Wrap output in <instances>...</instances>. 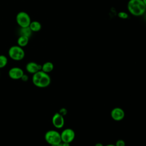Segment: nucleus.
I'll return each mask as SVG.
<instances>
[{
  "label": "nucleus",
  "instance_id": "f257e3e1",
  "mask_svg": "<svg viewBox=\"0 0 146 146\" xmlns=\"http://www.w3.org/2000/svg\"><path fill=\"white\" fill-rule=\"evenodd\" d=\"M33 84L39 88H45L51 83V78L48 74L40 70L33 74L32 77Z\"/></svg>",
  "mask_w": 146,
  "mask_h": 146
},
{
  "label": "nucleus",
  "instance_id": "f03ea898",
  "mask_svg": "<svg viewBox=\"0 0 146 146\" xmlns=\"http://www.w3.org/2000/svg\"><path fill=\"white\" fill-rule=\"evenodd\" d=\"M128 11L132 15L138 17L143 15L146 11V6L142 0H129L127 4Z\"/></svg>",
  "mask_w": 146,
  "mask_h": 146
},
{
  "label": "nucleus",
  "instance_id": "7ed1b4c3",
  "mask_svg": "<svg viewBox=\"0 0 146 146\" xmlns=\"http://www.w3.org/2000/svg\"><path fill=\"white\" fill-rule=\"evenodd\" d=\"M45 141L50 145H58L62 143L60 133L55 130H49L44 134Z\"/></svg>",
  "mask_w": 146,
  "mask_h": 146
},
{
  "label": "nucleus",
  "instance_id": "20e7f679",
  "mask_svg": "<svg viewBox=\"0 0 146 146\" xmlns=\"http://www.w3.org/2000/svg\"><path fill=\"white\" fill-rule=\"evenodd\" d=\"M8 54L11 59L15 61L22 60L25 55L23 49L18 45L11 46L9 50Z\"/></svg>",
  "mask_w": 146,
  "mask_h": 146
},
{
  "label": "nucleus",
  "instance_id": "39448f33",
  "mask_svg": "<svg viewBox=\"0 0 146 146\" xmlns=\"http://www.w3.org/2000/svg\"><path fill=\"white\" fill-rule=\"evenodd\" d=\"M16 21L21 27H29L31 22L29 15L25 11L19 12L17 14Z\"/></svg>",
  "mask_w": 146,
  "mask_h": 146
},
{
  "label": "nucleus",
  "instance_id": "423d86ee",
  "mask_svg": "<svg viewBox=\"0 0 146 146\" xmlns=\"http://www.w3.org/2000/svg\"><path fill=\"white\" fill-rule=\"evenodd\" d=\"M62 142L71 143L75 137V131L71 128H66L60 133Z\"/></svg>",
  "mask_w": 146,
  "mask_h": 146
},
{
  "label": "nucleus",
  "instance_id": "0eeeda50",
  "mask_svg": "<svg viewBox=\"0 0 146 146\" xmlns=\"http://www.w3.org/2000/svg\"><path fill=\"white\" fill-rule=\"evenodd\" d=\"M52 123L55 128L57 129L62 128L64 124V116L59 112L55 113L52 117Z\"/></svg>",
  "mask_w": 146,
  "mask_h": 146
},
{
  "label": "nucleus",
  "instance_id": "6e6552de",
  "mask_svg": "<svg viewBox=\"0 0 146 146\" xmlns=\"http://www.w3.org/2000/svg\"><path fill=\"white\" fill-rule=\"evenodd\" d=\"M23 74L24 72L23 70L18 67H14L11 68L8 72L9 76L13 80L21 79Z\"/></svg>",
  "mask_w": 146,
  "mask_h": 146
},
{
  "label": "nucleus",
  "instance_id": "1a4fd4ad",
  "mask_svg": "<svg viewBox=\"0 0 146 146\" xmlns=\"http://www.w3.org/2000/svg\"><path fill=\"white\" fill-rule=\"evenodd\" d=\"M111 116L115 121H121L125 116L124 110L120 107H115L111 111Z\"/></svg>",
  "mask_w": 146,
  "mask_h": 146
},
{
  "label": "nucleus",
  "instance_id": "9d476101",
  "mask_svg": "<svg viewBox=\"0 0 146 146\" xmlns=\"http://www.w3.org/2000/svg\"><path fill=\"white\" fill-rule=\"evenodd\" d=\"M25 68L29 73L34 74L42 70V65L34 62H30L26 64Z\"/></svg>",
  "mask_w": 146,
  "mask_h": 146
},
{
  "label": "nucleus",
  "instance_id": "9b49d317",
  "mask_svg": "<svg viewBox=\"0 0 146 146\" xmlns=\"http://www.w3.org/2000/svg\"><path fill=\"white\" fill-rule=\"evenodd\" d=\"M54 64L51 62H46L42 65V71L48 74L54 70Z\"/></svg>",
  "mask_w": 146,
  "mask_h": 146
},
{
  "label": "nucleus",
  "instance_id": "f8f14e48",
  "mask_svg": "<svg viewBox=\"0 0 146 146\" xmlns=\"http://www.w3.org/2000/svg\"><path fill=\"white\" fill-rule=\"evenodd\" d=\"M30 29L33 32H37L39 31L41 28H42V25L40 22L36 21H34L33 22H31L29 26Z\"/></svg>",
  "mask_w": 146,
  "mask_h": 146
},
{
  "label": "nucleus",
  "instance_id": "ddd939ff",
  "mask_svg": "<svg viewBox=\"0 0 146 146\" xmlns=\"http://www.w3.org/2000/svg\"><path fill=\"white\" fill-rule=\"evenodd\" d=\"M29 38L25 36L20 35L17 40V44L19 46L21 47H23L27 45L29 43Z\"/></svg>",
  "mask_w": 146,
  "mask_h": 146
},
{
  "label": "nucleus",
  "instance_id": "4468645a",
  "mask_svg": "<svg viewBox=\"0 0 146 146\" xmlns=\"http://www.w3.org/2000/svg\"><path fill=\"white\" fill-rule=\"evenodd\" d=\"M32 31L30 29L29 27H21L19 30V34L20 35L25 36L28 38H30L32 34Z\"/></svg>",
  "mask_w": 146,
  "mask_h": 146
},
{
  "label": "nucleus",
  "instance_id": "2eb2a0df",
  "mask_svg": "<svg viewBox=\"0 0 146 146\" xmlns=\"http://www.w3.org/2000/svg\"><path fill=\"white\" fill-rule=\"evenodd\" d=\"M8 59L7 57L3 55H0V69L3 68L7 64Z\"/></svg>",
  "mask_w": 146,
  "mask_h": 146
},
{
  "label": "nucleus",
  "instance_id": "dca6fc26",
  "mask_svg": "<svg viewBox=\"0 0 146 146\" xmlns=\"http://www.w3.org/2000/svg\"><path fill=\"white\" fill-rule=\"evenodd\" d=\"M118 17L121 19H127L128 17V15L127 13L124 11H121L118 13Z\"/></svg>",
  "mask_w": 146,
  "mask_h": 146
},
{
  "label": "nucleus",
  "instance_id": "f3484780",
  "mask_svg": "<svg viewBox=\"0 0 146 146\" xmlns=\"http://www.w3.org/2000/svg\"><path fill=\"white\" fill-rule=\"evenodd\" d=\"M115 146H125V143L124 140L122 139L117 140L115 143Z\"/></svg>",
  "mask_w": 146,
  "mask_h": 146
},
{
  "label": "nucleus",
  "instance_id": "a211bd4d",
  "mask_svg": "<svg viewBox=\"0 0 146 146\" xmlns=\"http://www.w3.org/2000/svg\"><path fill=\"white\" fill-rule=\"evenodd\" d=\"M59 113H60L62 115H63V116H65V115L67 114V111L66 108H62L60 109Z\"/></svg>",
  "mask_w": 146,
  "mask_h": 146
},
{
  "label": "nucleus",
  "instance_id": "6ab92c4d",
  "mask_svg": "<svg viewBox=\"0 0 146 146\" xmlns=\"http://www.w3.org/2000/svg\"><path fill=\"white\" fill-rule=\"evenodd\" d=\"M28 79H29V78H28V76L26 75V74H23V75L22 76V77L21 78V80H22V81H23V82H26V81H27L28 80Z\"/></svg>",
  "mask_w": 146,
  "mask_h": 146
},
{
  "label": "nucleus",
  "instance_id": "aec40b11",
  "mask_svg": "<svg viewBox=\"0 0 146 146\" xmlns=\"http://www.w3.org/2000/svg\"><path fill=\"white\" fill-rule=\"evenodd\" d=\"M70 143H63L62 142V146H70Z\"/></svg>",
  "mask_w": 146,
  "mask_h": 146
},
{
  "label": "nucleus",
  "instance_id": "412c9836",
  "mask_svg": "<svg viewBox=\"0 0 146 146\" xmlns=\"http://www.w3.org/2000/svg\"><path fill=\"white\" fill-rule=\"evenodd\" d=\"M95 146H104V145L101 143H98L95 145Z\"/></svg>",
  "mask_w": 146,
  "mask_h": 146
},
{
  "label": "nucleus",
  "instance_id": "4be33fe9",
  "mask_svg": "<svg viewBox=\"0 0 146 146\" xmlns=\"http://www.w3.org/2000/svg\"><path fill=\"white\" fill-rule=\"evenodd\" d=\"M50 146H62V143H60V144H59L58 145H51Z\"/></svg>",
  "mask_w": 146,
  "mask_h": 146
},
{
  "label": "nucleus",
  "instance_id": "5701e85b",
  "mask_svg": "<svg viewBox=\"0 0 146 146\" xmlns=\"http://www.w3.org/2000/svg\"><path fill=\"white\" fill-rule=\"evenodd\" d=\"M104 146H115V144H107V145H104Z\"/></svg>",
  "mask_w": 146,
  "mask_h": 146
},
{
  "label": "nucleus",
  "instance_id": "b1692460",
  "mask_svg": "<svg viewBox=\"0 0 146 146\" xmlns=\"http://www.w3.org/2000/svg\"><path fill=\"white\" fill-rule=\"evenodd\" d=\"M143 1V2H144V3L145 5V6H146V0H142Z\"/></svg>",
  "mask_w": 146,
  "mask_h": 146
}]
</instances>
